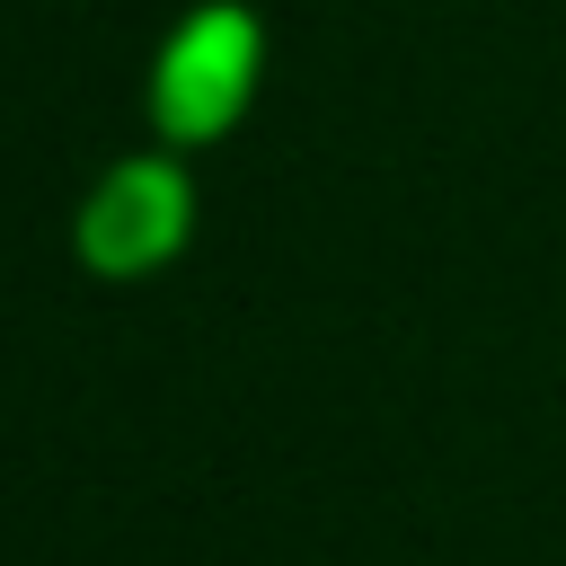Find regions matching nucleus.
<instances>
[{
    "label": "nucleus",
    "instance_id": "f257e3e1",
    "mask_svg": "<svg viewBox=\"0 0 566 566\" xmlns=\"http://www.w3.org/2000/svg\"><path fill=\"white\" fill-rule=\"evenodd\" d=\"M265 88V18L248 0H195L159 62H150V133L159 150H203V142H230L239 115L256 106Z\"/></svg>",
    "mask_w": 566,
    "mask_h": 566
},
{
    "label": "nucleus",
    "instance_id": "f03ea898",
    "mask_svg": "<svg viewBox=\"0 0 566 566\" xmlns=\"http://www.w3.org/2000/svg\"><path fill=\"white\" fill-rule=\"evenodd\" d=\"M195 221H203V195H195V168L177 150H124L97 168V186L80 195L71 212V248L97 283H150L168 274L186 248H195Z\"/></svg>",
    "mask_w": 566,
    "mask_h": 566
}]
</instances>
